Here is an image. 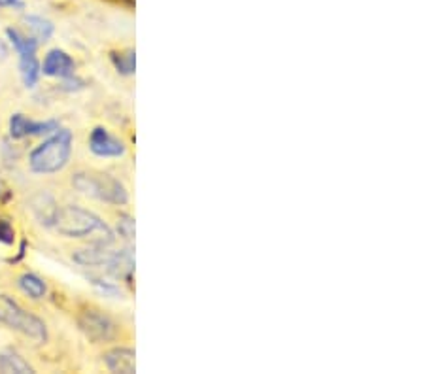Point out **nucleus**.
<instances>
[{"mask_svg": "<svg viewBox=\"0 0 425 374\" xmlns=\"http://www.w3.org/2000/svg\"><path fill=\"white\" fill-rule=\"evenodd\" d=\"M53 227L63 237L83 238V240H91V244L110 246L116 240L114 231L100 220L99 215L82 208V206H76V204L59 208Z\"/></svg>", "mask_w": 425, "mask_h": 374, "instance_id": "1", "label": "nucleus"}, {"mask_svg": "<svg viewBox=\"0 0 425 374\" xmlns=\"http://www.w3.org/2000/svg\"><path fill=\"white\" fill-rule=\"evenodd\" d=\"M72 155V132L57 129L48 140L36 146L28 155V166L36 174H55L68 165Z\"/></svg>", "mask_w": 425, "mask_h": 374, "instance_id": "2", "label": "nucleus"}, {"mask_svg": "<svg viewBox=\"0 0 425 374\" xmlns=\"http://www.w3.org/2000/svg\"><path fill=\"white\" fill-rule=\"evenodd\" d=\"M72 186L83 195L99 198L102 203L116 204V206L129 203L127 187L106 172H77L72 178Z\"/></svg>", "mask_w": 425, "mask_h": 374, "instance_id": "3", "label": "nucleus"}, {"mask_svg": "<svg viewBox=\"0 0 425 374\" xmlns=\"http://www.w3.org/2000/svg\"><path fill=\"white\" fill-rule=\"evenodd\" d=\"M0 324L8 325L10 329H16L28 338L36 342H44L48 338L45 324L34 314L27 312L8 295H0Z\"/></svg>", "mask_w": 425, "mask_h": 374, "instance_id": "4", "label": "nucleus"}, {"mask_svg": "<svg viewBox=\"0 0 425 374\" xmlns=\"http://www.w3.org/2000/svg\"><path fill=\"white\" fill-rule=\"evenodd\" d=\"M6 34L19 55V70H21L23 83L27 87H34L40 78V63L36 59V50L40 44L33 36L19 33L17 28H6Z\"/></svg>", "mask_w": 425, "mask_h": 374, "instance_id": "5", "label": "nucleus"}, {"mask_svg": "<svg viewBox=\"0 0 425 374\" xmlns=\"http://www.w3.org/2000/svg\"><path fill=\"white\" fill-rule=\"evenodd\" d=\"M77 324L82 327L87 338L93 342H108L112 338H116L117 327L108 316L100 314L99 310H87L83 312L77 319Z\"/></svg>", "mask_w": 425, "mask_h": 374, "instance_id": "6", "label": "nucleus"}, {"mask_svg": "<svg viewBox=\"0 0 425 374\" xmlns=\"http://www.w3.org/2000/svg\"><path fill=\"white\" fill-rule=\"evenodd\" d=\"M89 149L97 157H122L125 155V144L112 137L104 127H95L89 137Z\"/></svg>", "mask_w": 425, "mask_h": 374, "instance_id": "7", "label": "nucleus"}, {"mask_svg": "<svg viewBox=\"0 0 425 374\" xmlns=\"http://www.w3.org/2000/svg\"><path fill=\"white\" fill-rule=\"evenodd\" d=\"M59 123L57 122H33L23 114H14L10 119V137L19 140L25 137H38V134H50V132L57 131Z\"/></svg>", "mask_w": 425, "mask_h": 374, "instance_id": "8", "label": "nucleus"}, {"mask_svg": "<svg viewBox=\"0 0 425 374\" xmlns=\"http://www.w3.org/2000/svg\"><path fill=\"white\" fill-rule=\"evenodd\" d=\"M106 274H110L116 280H125L131 284L134 274V253L131 248L117 250L112 253V259L104 267Z\"/></svg>", "mask_w": 425, "mask_h": 374, "instance_id": "9", "label": "nucleus"}, {"mask_svg": "<svg viewBox=\"0 0 425 374\" xmlns=\"http://www.w3.org/2000/svg\"><path fill=\"white\" fill-rule=\"evenodd\" d=\"M74 59L63 50H51L44 59V65L40 66V72L51 78H70L74 74Z\"/></svg>", "mask_w": 425, "mask_h": 374, "instance_id": "10", "label": "nucleus"}, {"mask_svg": "<svg viewBox=\"0 0 425 374\" xmlns=\"http://www.w3.org/2000/svg\"><path fill=\"white\" fill-rule=\"evenodd\" d=\"M104 363L112 373L133 374L136 373V353L133 348H114L104 353Z\"/></svg>", "mask_w": 425, "mask_h": 374, "instance_id": "11", "label": "nucleus"}, {"mask_svg": "<svg viewBox=\"0 0 425 374\" xmlns=\"http://www.w3.org/2000/svg\"><path fill=\"white\" fill-rule=\"evenodd\" d=\"M112 250L102 244H91L89 248L76 250L72 253V261L82 267H93V269H104L112 259Z\"/></svg>", "mask_w": 425, "mask_h": 374, "instance_id": "12", "label": "nucleus"}, {"mask_svg": "<svg viewBox=\"0 0 425 374\" xmlns=\"http://www.w3.org/2000/svg\"><path fill=\"white\" fill-rule=\"evenodd\" d=\"M23 21H25V25H27L31 34H33V38L36 40L38 44L48 42V40L53 36L55 27H53V23H51L50 19H44V17L40 16H27Z\"/></svg>", "mask_w": 425, "mask_h": 374, "instance_id": "13", "label": "nucleus"}, {"mask_svg": "<svg viewBox=\"0 0 425 374\" xmlns=\"http://www.w3.org/2000/svg\"><path fill=\"white\" fill-rule=\"evenodd\" d=\"M33 210L44 225H53L57 212H59V208L55 206V201L50 195H44V193L33 198Z\"/></svg>", "mask_w": 425, "mask_h": 374, "instance_id": "14", "label": "nucleus"}, {"mask_svg": "<svg viewBox=\"0 0 425 374\" xmlns=\"http://www.w3.org/2000/svg\"><path fill=\"white\" fill-rule=\"evenodd\" d=\"M0 370H2V373H19V374L34 373L33 367H31L25 359L19 358L17 353H11V352L0 353Z\"/></svg>", "mask_w": 425, "mask_h": 374, "instance_id": "15", "label": "nucleus"}, {"mask_svg": "<svg viewBox=\"0 0 425 374\" xmlns=\"http://www.w3.org/2000/svg\"><path fill=\"white\" fill-rule=\"evenodd\" d=\"M19 287L27 293L28 297L33 299H42L45 295V292H48L44 280L38 278L36 274H33V272H27V274H23L19 278Z\"/></svg>", "mask_w": 425, "mask_h": 374, "instance_id": "16", "label": "nucleus"}, {"mask_svg": "<svg viewBox=\"0 0 425 374\" xmlns=\"http://www.w3.org/2000/svg\"><path fill=\"white\" fill-rule=\"evenodd\" d=\"M112 61L116 65L117 72H122L125 76L134 74V68H136V53H134V51H127V53H122V55L114 53V55H112Z\"/></svg>", "mask_w": 425, "mask_h": 374, "instance_id": "17", "label": "nucleus"}, {"mask_svg": "<svg viewBox=\"0 0 425 374\" xmlns=\"http://www.w3.org/2000/svg\"><path fill=\"white\" fill-rule=\"evenodd\" d=\"M117 233L122 235L125 240H133L134 238V220L131 215L123 214L117 220Z\"/></svg>", "mask_w": 425, "mask_h": 374, "instance_id": "18", "label": "nucleus"}, {"mask_svg": "<svg viewBox=\"0 0 425 374\" xmlns=\"http://www.w3.org/2000/svg\"><path fill=\"white\" fill-rule=\"evenodd\" d=\"M14 238H16V231L11 227L10 221L0 220V244H14Z\"/></svg>", "mask_w": 425, "mask_h": 374, "instance_id": "19", "label": "nucleus"}, {"mask_svg": "<svg viewBox=\"0 0 425 374\" xmlns=\"http://www.w3.org/2000/svg\"><path fill=\"white\" fill-rule=\"evenodd\" d=\"M0 8H23L21 0H0Z\"/></svg>", "mask_w": 425, "mask_h": 374, "instance_id": "20", "label": "nucleus"}]
</instances>
